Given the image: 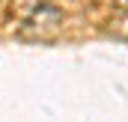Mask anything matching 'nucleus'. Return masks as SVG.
<instances>
[]
</instances>
